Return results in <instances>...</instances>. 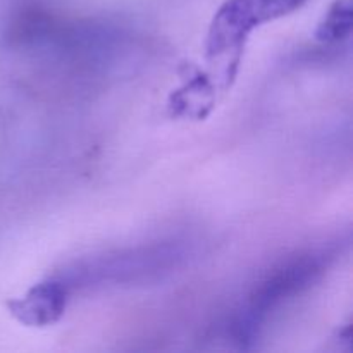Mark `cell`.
I'll return each mask as SVG.
<instances>
[{
	"mask_svg": "<svg viewBox=\"0 0 353 353\" xmlns=\"http://www.w3.org/2000/svg\"><path fill=\"white\" fill-rule=\"evenodd\" d=\"M333 255L327 250H310L299 254L276 268L248 299L245 309L238 314L233 336L241 347H248L274 310L288 300L300 295L326 271Z\"/></svg>",
	"mask_w": 353,
	"mask_h": 353,
	"instance_id": "1",
	"label": "cell"
},
{
	"mask_svg": "<svg viewBox=\"0 0 353 353\" xmlns=\"http://www.w3.org/2000/svg\"><path fill=\"white\" fill-rule=\"evenodd\" d=\"M307 0H226L214 16L205 50L210 61L224 62L226 83L236 72L241 52L255 28L285 17L305 6Z\"/></svg>",
	"mask_w": 353,
	"mask_h": 353,
	"instance_id": "2",
	"label": "cell"
},
{
	"mask_svg": "<svg viewBox=\"0 0 353 353\" xmlns=\"http://www.w3.org/2000/svg\"><path fill=\"white\" fill-rule=\"evenodd\" d=\"M68 305V288L61 281H41L28 290L26 295L9 302V310L21 324L30 327H47L64 316Z\"/></svg>",
	"mask_w": 353,
	"mask_h": 353,
	"instance_id": "3",
	"label": "cell"
},
{
	"mask_svg": "<svg viewBox=\"0 0 353 353\" xmlns=\"http://www.w3.org/2000/svg\"><path fill=\"white\" fill-rule=\"evenodd\" d=\"M353 24L352 0H336L324 14L316 31V38L323 43H336L350 37Z\"/></svg>",
	"mask_w": 353,
	"mask_h": 353,
	"instance_id": "4",
	"label": "cell"
}]
</instances>
